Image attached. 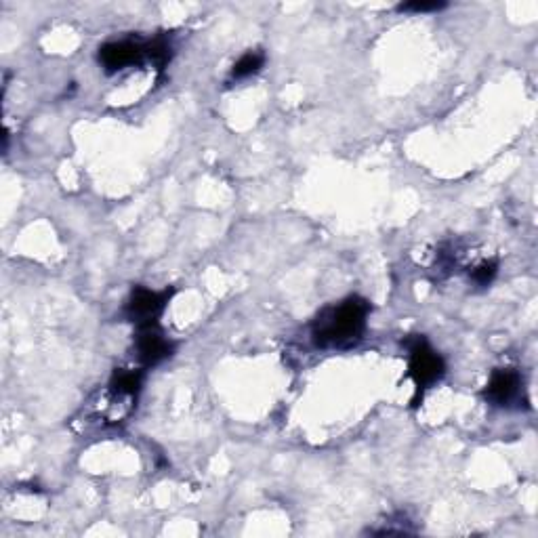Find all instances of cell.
<instances>
[{
    "mask_svg": "<svg viewBox=\"0 0 538 538\" xmlns=\"http://www.w3.org/2000/svg\"><path fill=\"white\" fill-rule=\"evenodd\" d=\"M442 9H446V3H438V0H412L398 7L400 13H438Z\"/></svg>",
    "mask_w": 538,
    "mask_h": 538,
    "instance_id": "8fae6325",
    "label": "cell"
},
{
    "mask_svg": "<svg viewBox=\"0 0 538 538\" xmlns=\"http://www.w3.org/2000/svg\"><path fill=\"white\" fill-rule=\"evenodd\" d=\"M175 351V343L164 335L160 324H146L137 326L135 335V354L141 368H152L169 360Z\"/></svg>",
    "mask_w": 538,
    "mask_h": 538,
    "instance_id": "277c9868",
    "label": "cell"
},
{
    "mask_svg": "<svg viewBox=\"0 0 538 538\" xmlns=\"http://www.w3.org/2000/svg\"><path fill=\"white\" fill-rule=\"evenodd\" d=\"M171 57H173V47H171V43L167 38L158 36V38L150 40V43H148V61H152V66L158 72H162L164 68L169 66Z\"/></svg>",
    "mask_w": 538,
    "mask_h": 538,
    "instance_id": "9c48e42d",
    "label": "cell"
},
{
    "mask_svg": "<svg viewBox=\"0 0 538 538\" xmlns=\"http://www.w3.org/2000/svg\"><path fill=\"white\" fill-rule=\"evenodd\" d=\"M499 274V263L496 261H484L471 272V280L478 286H488L492 284V280Z\"/></svg>",
    "mask_w": 538,
    "mask_h": 538,
    "instance_id": "30bf717a",
    "label": "cell"
},
{
    "mask_svg": "<svg viewBox=\"0 0 538 538\" xmlns=\"http://www.w3.org/2000/svg\"><path fill=\"white\" fill-rule=\"evenodd\" d=\"M171 297H173V291L158 293V291H150V288L146 286H137L133 288L127 305H124V318L133 322L135 326L156 324L164 309H167Z\"/></svg>",
    "mask_w": 538,
    "mask_h": 538,
    "instance_id": "3957f363",
    "label": "cell"
},
{
    "mask_svg": "<svg viewBox=\"0 0 538 538\" xmlns=\"http://www.w3.org/2000/svg\"><path fill=\"white\" fill-rule=\"evenodd\" d=\"M524 396V379L515 368H496L484 389V398L488 404L509 408L517 404Z\"/></svg>",
    "mask_w": 538,
    "mask_h": 538,
    "instance_id": "8992f818",
    "label": "cell"
},
{
    "mask_svg": "<svg viewBox=\"0 0 538 538\" xmlns=\"http://www.w3.org/2000/svg\"><path fill=\"white\" fill-rule=\"evenodd\" d=\"M408 349V379L415 383V406H419V398L423 400V393L436 385L446 372L444 358L436 349L429 345V341L423 335H412L406 339Z\"/></svg>",
    "mask_w": 538,
    "mask_h": 538,
    "instance_id": "7a4b0ae2",
    "label": "cell"
},
{
    "mask_svg": "<svg viewBox=\"0 0 538 538\" xmlns=\"http://www.w3.org/2000/svg\"><path fill=\"white\" fill-rule=\"evenodd\" d=\"M370 303L362 297H347L328 305L312 324V339L320 349H349L362 341Z\"/></svg>",
    "mask_w": 538,
    "mask_h": 538,
    "instance_id": "6da1fadb",
    "label": "cell"
},
{
    "mask_svg": "<svg viewBox=\"0 0 538 538\" xmlns=\"http://www.w3.org/2000/svg\"><path fill=\"white\" fill-rule=\"evenodd\" d=\"M97 59L106 74H116L148 61V43H139V40H112V43L99 47Z\"/></svg>",
    "mask_w": 538,
    "mask_h": 538,
    "instance_id": "5b68a950",
    "label": "cell"
},
{
    "mask_svg": "<svg viewBox=\"0 0 538 538\" xmlns=\"http://www.w3.org/2000/svg\"><path fill=\"white\" fill-rule=\"evenodd\" d=\"M265 64V53L263 51H248L244 53L236 64L232 68V78L234 80H242V78H248V76H253L257 74Z\"/></svg>",
    "mask_w": 538,
    "mask_h": 538,
    "instance_id": "ba28073f",
    "label": "cell"
},
{
    "mask_svg": "<svg viewBox=\"0 0 538 538\" xmlns=\"http://www.w3.org/2000/svg\"><path fill=\"white\" fill-rule=\"evenodd\" d=\"M143 383V368H118L110 379V393L116 398H135Z\"/></svg>",
    "mask_w": 538,
    "mask_h": 538,
    "instance_id": "52a82bcc",
    "label": "cell"
}]
</instances>
